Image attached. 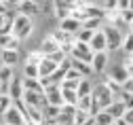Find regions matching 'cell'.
Here are the masks:
<instances>
[{"instance_id":"1","label":"cell","mask_w":133,"mask_h":125,"mask_svg":"<svg viewBox=\"0 0 133 125\" xmlns=\"http://www.w3.org/2000/svg\"><path fill=\"white\" fill-rule=\"evenodd\" d=\"M32 17H28V15H21V13H15V17H13V28H11V34L15 38H19V40H23V38H28L30 34H32Z\"/></svg>"},{"instance_id":"2","label":"cell","mask_w":133,"mask_h":125,"mask_svg":"<svg viewBox=\"0 0 133 125\" xmlns=\"http://www.w3.org/2000/svg\"><path fill=\"white\" fill-rule=\"evenodd\" d=\"M68 57H72V59H80V62L89 64L91 57H93V51H91L89 43H80V40L74 38V43H72V51H70Z\"/></svg>"},{"instance_id":"3","label":"cell","mask_w":133,"mask_h":125,"mask_svg":"<svg viewBox=\"0 0 133 125\" xmlns=\"http://www.w3.org/2000/svg\"><path fill=\"white\" fill-rule=\"evenodd\" d=\"M102 32H104V36H106V51L121 49V43H123V32L121 30H116L112 26H106Z\"/></svg>"},{"instance_id":"4","label":"cell","mask_w":133,"mask_h":125,"mask_svg":"<svg viewBox=\"0 0 133 125\" xmlns=\"http://www.w3.org/2000/svg\"><path fill=\"white\" fill-rule=\"evenodd\" d=\"M89 66H91V72L93 74L106 72V68H108V51H95L91 62H89Z\"/></svg>"},{"instance_id":"5","label":"cell","mask_w":133,"mask_h":125,"mask_svg":"<svg viewBox=\"0 0 133 125\" xmlns=\"http://www.w3.org/2000/svg\"><path fill=\"white\" fill-rule=\"evenodd\" d=\"M21 102L30 108H42L44 106V96L38 91H23L21 93Z\"/></svg>"},{"instance_id":"6","label":"cell","mask_w":133,"mask_h":125,"mask_svg":"<svg viewBox=\"0 0 133 125\" xmlns=\"http://www.w3.org/2000/svg\"><path fill=\"white\" fill-rule=\"evenodd\" d=\"M2 117H4V125H23V123H25V121H23V115L15 108L13 104L2 112Z\"/></svg>"},{"instance_id":"7","label":"cell","mask_w":133,"mask_h":125,"mask_svg":"<svg viewBox=\"0 0 133 125\" xmlns=\"http://www.w3.org/2000/svg\"><path fill=\"white\" fill-rule=\"evenodd\" d=\"M80 11H82V17H85V19H104V21H106V11H104L102 7L85 4ZM85 19H82V21H85Z\"/></svg>"},{"instance_id":"8","label":"cell","mask_w":133,"mask_h":125,"mask_svg":"<svg viewBox=\"0 0 133 125\" xmlns=\"http://www.w3.org/2000/svg\"><path fill=\"white\" fill-rule=\"evenodd\" d=\"M80 28H82V21L74 19V17H63V19L59 21V30L68 32V34H76Z\"/></svg>"},{"instance_id":"9","label":"cell","mask_w":133,"mask_h":125,"mask_svg":"<svg viewBox=\"0 0 133 125\" xmlns=\"http://www.w3.org/2000/svg\"><path fill=\"white\" fill-rule=\"evenodd\" d=\"M89 47H91L93 53H95V51H106V36H104L102 30H95V32H93V36H91V40H89Z\"/></svg>"},{"instance_id":"10","label":"cell","mask_w":133,"mask_h":125,"mask_svg":"<svg viewBox=\"0 0 133 125\" xmlns=\"http://www.w3.org/2000/svg\"><path fill=\"white\" fill-rule=\"evenodd\" d=\"M36 66H38V79H44V76H49V74H51L53 70L57 68V64H53L51 59H46V57H40Z\"/></svg>"},{"instance_id":"11","label":"cell","mask_w":133,"mask_h":125,"mask_svg":"<svg viewBox=\"0 0 133 125\" xmlns=\"http://www.w3.org/2000/svg\"><path fill=\"white\" fill-rule=\"evenodd\" d=\"M40 112H42L44 123H55V119H57V115H59V106H49V104H44L42 108H40Z\"/></svg>"},{"instance_id":"12","label":"cell","mask_w":133,"mask_h":125,"mask_svg":"<svg viewBox=\"0 0 133 125\" xmlns=\"http://www.w3.org/2000/svg\"><path fill=\"white\" fill-rule=\"evenodd\" d=\"M17 7H19L17 13L28 15V17H32V15H36V13H38V4L34 2V0H23V2H19Z\"/></svg>"},{"instance_id":"13","label":"cell","mask_w":133,"mask_h":125,"mask_svg":"<svg viewBox=\"0 0 133 125\" xmlns=\"http://www.w3.org/2000/svg\"><path fill=\"white\" fill-rule=\"evenodd\" d=\"M0 49H17L19 51V38L13 34H0Z\"/></svg>"},{"instance_id":"14","label":"cell","mask_w":133,"mask_h":125,"mask_svg":"<svg viewBox=\"0 0 133 125\" xmlns=\"http://www.w3.org/2000/svg\"><path fill=\"white\" fill-rule=\"evenodd\" d=\"M104 110H108V115H110L112 119H121V117H123V112H125L127 108H125V104H123L121 100H114V102L108 106V108H104Z\"/></svg>"},{"instance_id":"15","label":"cell","mask_w":133,"mask_h":125,"mask_svg":"<svg viewBox=\"0 0 133 125\" xmlns=\"http://www.w3.org/2000/svg\"><path fill=\"white\" fill-rule=\"evenodd\" d=\"M19 62V51L17 49H2V64L4 66H15Z\"/></svg>"},{"instance_id":"16","label":"cell","mask_w":133,"mask_h":125,"mask_svg":"<svg viewBox=\"0 0 133 125\" xmlns=\"http://www.w3.org/2000/svg\"><path fill=\"white\" fill-rule=\"evenodd\" d=\"M51 38L57 43V45H65V43H74V34H68V32H63V30H55L51 34Z\"/></svg>"},{"instance_id":"17","label":"cell","mask_w":133,"mask_h":125,"mask_svg":"<svg viewBox=\"0 0 133 125\" xmlns=\"http://www.w3.org/2000/svg\"><path fill=\"white\" fill-rule=\"evenodd\" d=\"M21 87H23V91H38L42 93V85L38 79H23L21 76Z\"/></svg>"},{"instance_id":"18","label":"cell","mask_w":133,"mask_h":125,"mask_svg":"<svg viewBox=\"0 0 133 125\" xmlns=\"http://www.w3.org/2000/svg\"><path fill=\"white\" fill-rule=\"evenodd\" d=\"M57 49H59V45H57L51 36H46V38L42 40V45H40L38 53H40V55H49V53H53V51H57Z\"/></svg>"},{"instance_id":"19","label":"cell","mask_w":133,"mask_h":125,"mask_svg":"<svg viewBox=\"0 0 133 125\" xmlns=\"http://www.w3.org/2000/svg\"><path fill=\"white\" fill-rule=\"evenodd\" d=\"M91 89H93L91 81H89L87 76H82V79L78 81V85H76V96H78V98H80V96H89Z\"/></svg>"},{"instance_id":"20","label":"cell","mask_w":133,"mask_h":125,"mask_svg":"<svg viewBox=\"0 0 133 125\" xmlns=\"http://www.w3.org/2000/svg\"><path fill=\"white\" fill-rule=\"evenodd\" d=\"M108 79H112V81H116V83H121V85H123V81H127L129 74L125 72V68H123V66H114V68L110 70V76H108Z\"/></svg>"},{"instance_id":"21","label":"cell","mask_w":133,"mask_h":125,"mask_svg":"<svg viewBox=\"0 0 133 125\" xmlns=\"http://www.w3.org/2000/svg\"><path fill=\"white\" fill-rule=\"evenodd\" d=\"M70 66H72L74 70H78L82 76H89V74H91V66L85 64V62H80V59H72V57H70Z\"/></svg>"},{"instance_id":"22","label":"cell","mask_w":133,"mask_h":125,"mask_svg":"<svg viewBox=\"0 0 133 125\" xmlns=\"http://www.w3.org/2000/svg\"><path fill=\"white\" fill-rule=\"evenodd\" d=\"M61 100H63V104L76 106V100H78V96H76V91H74V89H61Z\"/></svg>"},{"instance_id":"23","label":"cell","mask_w":133,"mask_h":125,"mask_svg":"<svg viewBox=\"0 0 133 125\" xmlns=\"http://www.w3.org/2000/svg\"><path fill=\"white\" fill-rule=\"evenodd\" d=\"M13 17L15 13H4V19H2V26H0V34H11V28H13Z\"/></svg>"},{"instance_id":"24","label":"cell","mask_w":133,"mask_h":125,"mask_svg":"<svg viewBox=\"0 0 133 125\" xmlns=\"http://www.w3.org/2000/svg\"><path fill=\"white\" fill-rule=\"evenodd\" d=\"M121 49L127 53V55H133V34L127 32L123 36V43H121Z\"/></svg>"},{"instance_id":"25","label":"cell","mask_w":133,"mask_h":125,"mask_svg":"<svg viewBox=\"0 0 133 125\" xmlns=\"http://www.w3.org/2000/svg\"><path fill=\"white\" fill-rule=\"evenodd\" d=\"M13 76H15L13 66H2V68H0V85H9V81Z\"/></svg>"},{"instance_id":"26","label":"cell","mask_w":133,"mask_h":125,"mask_svg":"<svg viewBox=\"0 0 133 125\" xmlns=\"http://www.w3.org/2000/svg\"><path fill=\"white\" fill-rule=\"evenodd\" d=\"M104 85L108 87V91H110L114 98L123 93V85H121V83H116V81H112V79H106V81H104Z\"/></svg>"},{"instance_id":"27","label":"cell","mask_w":133,"mask_h":125,"mask_svg":"<svg viewBox=\"0 0 133 125\" xmlns=\"http://www.w3.org/2000/svg\"><path fill=\"white\" fill-rule=\"evenodd\" d=\"M93 119H95V125H110V123H114V119L108 115V110H99Z\"/></svg>"},{"instance_id":"28","label":"cell","mask_w":133,"mask_h":125,"mask_svg":"<svg viewBox=\"0 0 133 125\" xmlns=\"http://www.w3.org/2000/svg\"><path fill=\"white\" fill-rule=\"evenodd\" d=\"M23 79H38V66H36V64H32V62H25Z\"/></svg>"},{"instance_id":"29","label":"cell","mask_w":133,"mask_h":125,"mask_svg":"<svg viewBox=\"0 0 133 125\" xmlns=\"http://www.w3.org/2000/svg\"><path fill=\"white\" fill-rule=\"evenodd\" d=\"M87 119H89V112H87V110L76 108V110H74V115H72V125H82Z\"/></svg>"},{"instance_id":"30","label":"cell","mask_w":133,"mask_h":125,"mask_svg":"<svg viewBox=\"0 0 133 125\" xmlns=\"http://www.w3.org/2000/svg\"><path fill=\"white\" fill-rule=\"evenodd\" d=\"M42 57H46V59H51L53 64H57V66H59V64H61V62H63L65 57H68V55H65V53H63L61 49H57V51H53V53H49V55H42Z\"/></svg>"},{"instance_id":"31","label":"cell","mask_w":133,"mask_h":125,"mask_svg":"<svg viewBox=\"0 0 133 125\" xmlns=\"http://www.w3.org/2000/svg\"><path fill=\"white\" fill-rule=\"evenodd\" d=\"M102 23H104V19H85L82 21V28L85 30H102Z\"/></svg>"},{"instance_id":"32","label":"cell","mask_w":133,"mask_h":125,"mask_svg":"<svg viewBox=\"0 0 133 125\" xmlns=\"http://www.w3.org/2000/svg\"><path fill=\"white\" fill-rule=\"evenodd\" d=\"M76 108L89 112V108H91V93H89V96H80V98L76 100Z\"/></svg>"},{"instance_id":"33","label":"cell","mask_w":133,"mask_h":125,"mask_svg":"<svg viewBox=\"0 0 133 125\" xmlns=\"http://www.w3.org/2000/svg\"><path fill=\"white\" fill-rule=\"evenodd\" d=\"M121 13V19L125 21V26L127 28H131V23H133V11L131 9H127V11H118Z\"/></svg>"},{"instance_id":"34","label":"cell","mask_w":133,"mask_h":125,"mask_svg":"<svg viewBox=\"0 0 133 125\" xmlns=\"http://www.w3.org/2000/svg\"><path fill=\"white\" fill-rule=\"evenodd\" d=\"M11 104H13V100H11V98H9L6 93H0V115H2V112H4L6 108H9Z\"/></svg>"},{"instance_id":"35","label":"cell","mask_w":133,"mask_h":125,"mask_svg":"<svg viewBox=\"0 0 133 125\" xmlns=\"http://www.w3.org/2000/svg\"><path fill=\"white\" fill-rule=\"evenodd\" d=\"M63 79H68V81H80V79H82V74L70 66V70H65V76H63Z\"/></svg>"},{"instance_id":"36","label":"cell","mask_w":133,"mask_h":125,"mask_svg":"<svg viewBox=\"0 0 133 125\" xmlns=\"http://www.w3.org/2000/svg\"><path fill=\"white\" fill-rule=\"evenodd\" d=\"M123 68H125V72H127L129 76H133V55H127V59H125Z\"/></svg>"},{"instance_id":"37","label":"cell","mask_w":133,"mask_h":125,"mask_svg":"<svg viewBox=\"0 0 133 125\" xmlns=\"http://www.w3.org/2000/svg\"><path fill=\"white\" fill-rule=\"evenodd\" d=\"M131 9V0H116V11H127Z\"/></svg>"},{"instance_id":"38","label":"cell","mask_w":133,"mask_h":125,"mask_svg":"<svg viewBox=\"0 0 133 125\" xmlns=\"http://www.w3.org/2000/svg\"><path fill=\"white\" fill-rule=\"evenodd\" d=\"M123 91H133V76H129L127 81H123Z\"/></svg>"},{"instance_id":"39","label":"cell","mask_w":133,"mask_h":125,"mask_svg":"<svg viewBox=\"0 0 133 125\" xmlns=\"http://www.w3.org/2000/svg\"><path fill=\"white\" fill-rule=\"evenodd\" d=\"M106 11H116V0H106Z\"/></svg>"},{"instance_id":"40","label":"cell","mask_w":133,"mask_h":125,"mask_svg":"<svg viewBox=\"0 0 133 125\" xmlns=\"http://www.w3.org/2000/svg\"><path fill=\"white\" fill-rule=\"evenodd\" d=\"M82 125H95V119H93V117H89V119H87L85 123H82Z\"/></svg>"},{"instance_id":"41","label":"cell","mask_w":133,"mask_h":125,"mask_svg":"<svg viewBox=\"0 0 133 125\" xmlns=\"http://www.w3.org/2000/svg\"><path fill=\"white\" fill-rule=\"evenodd\" d=\"M0 2H2L4 7H6V4H17V2H15V0H0Z\"/></svg>"},{"instance_id":"42","label":"cell","mask_w":133,"mask_h":125,"mask_svg":"<svg viewBox=\"0 0 133 125\" xmlns=\"http://www.w3.org/2000/svg\"><path fill=\"white\" fill-rule=\"evenodd\" d=\"M114 123H116V125H129V123H125L123 119H114Z\"/></svg>"},{"instance_id":"43","label":"cell","mask_w":133,"mask_h":125,"mask_svg":"<svg viewBox=\"0 0 133 125\" xmlns=\"http://www.w3.org/2000/svg\"><path fill=\"white\" fill-rule=\"evenodd\" d=\"M6 13V11H4ZM4 13H0V26H2V19H4Z\"/></svg>"},{"instance_id":"44","label":"cell","mask_w":133,"mask_h":125,"mask_svg":"<svg viewBox=\"0 0 133 125\" xmlns=\"http://www.w3.org/2000/svg\"><path fill=\"white\" fill-rule=\"evenodd\" d=\"M80 2H82V4H91V0H80Z\"/></svg>"},{"instance_id":"45","label":"cell","mask_w":133,"mask_h":125,"mask_svg":"<svg viewBox=\"0 0 133 125\" xmlns=\"http://www.w3.org/2000/svg\"><path fill=\"white\" fill-rule=\"evenodd\" d=\"M23 125H32V123H30V121H25V123H23Z\"/></svg>"},{"instance_id":"46","label":"cell","mask_w":133,"mask_h":125,"mask_svg":"<svg viewBox=\"0 0 133 125\" xmlns=\"http://www.w3.org/2000/svg\"><path fill=\"white\" fill-rule=\"evenodd\" d=\"M15 2H17V4H19V2H23V0H15Z\"/></svg>"},{"instance_id":"47","label":"cell","mask_w":133,"mask_h":125,"mask_svg":"<svg viewBox=\"0 0 133 125\" xmlns=\"http://www.w3.org/2000/svg\"><path fill=\"white\" fill-rule=\"evenodd\" d=\"M110 125H116V123H110Z\"/></svg>"}]
</instances>
